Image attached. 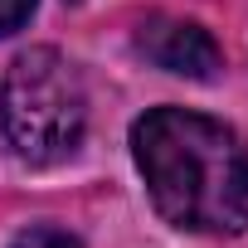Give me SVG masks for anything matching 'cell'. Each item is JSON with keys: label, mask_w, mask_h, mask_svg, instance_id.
Masks as SVG:
<instances>
[{"label": "cell", "mask_w": 248, "mask_h": 248, "mask_svg": "<svg viewBox=\"0 0 248 248\" xmlns=\"http://www.w3.org/2000/svg\"><path fill=\"white\" fill-rule=\"evenodd\" d=\"M132 156L161 219L190 233H248V141L219 117L151 107L132 127Z\"/></svg>", "instance_id": "1"}, {"label": "cell", "mask_w": 248, "mask_h": 248, "mask_svg": "<svg viewBox=\"0 0 248 248\" xmlns=\"http://www.w3.org/2000/svg\"><path fill=\"white\" fill-rule=\"evenodd\" d=\"M0 127L30 166H54L78 151L88 127V93L59 49H25L0 83Z\"/></svg>", "instance_id": "2"}, {"label": "cell", "mask_w": 248, "mask_h": 248, "mask_svg": "<svg viewBox=\"0 0 248 248\" xmlns=\"http://www.w3.org/2000/svg\"><path fill=\"white\" fill-rule=\"evenodd\" d=\"M137 49L166 68V73H180V78H195V83H209L219 68H224V49L214 44V34L195 20H175V15H151L141 30H137Z\"/></svg>", "instance_id": "3"}, {"label": "cell", "mask_w": 248, "mask_h": 248, "mask_svg": "<svg viewBox=\"0 0 248 248\" xmlns=\"http://www.w3.org/2000/svg\"><path fill=\"white\" fill-rule=\"evenodd\" d=\"M10 248H83L68 229H49V224H39V229H25V233H15V243Z\"/></svg>", "instance_id": "4"}, {"label": "cell", "mask_w": 248, "mask_h": 248, "mask_svg": "<svg viewBox=\"0 0 248 248\" xmlns=\"http://www.w3.org/2000/svg\"><path fill=\"white\" fill-rule=\"evenodd\" d=\"M34 5H39V0H0V39L25 30V20L34 15Z\"/></svg>", "instance_id": "5"}]
</instances>
